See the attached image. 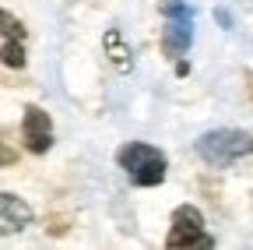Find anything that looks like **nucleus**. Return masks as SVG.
Wrapping results in <instances>:
<instances>
[{
	"instance_id": "f257e3e1",
	"label": "nucleus",
	"mask_w": 253,
	"mask_h": 250,
	"mask_svg": "<svg viewBox=\"0 0 253 250\" xmlns=\"http://www.w3.org/2000/svg\"><path fill=\"white\" fill-rule=\"evenodd\" d=\"M116 162H120V169L126 176H130L134 187H158L166 180V155L155 145L130 141V145H123L116 151Z\"/></svg>"
},
{
	"instance_id": "f03ea898",
	"label": "nucleus",
	"mask_w": 253,
	"mask_h": 250,
	"mask_svg": "<svg viewBox=\"0 0 253 250\" xmlns=\"http://www.w3.org/2000/svg\"><path fill=\"white\" fill-rule=\"evenodd\" d=\"M197 155L208 166H232L246 155H253V134L236 127H218L197 138Z\"/></svg>"
},
{
	"instance_id": "7ed1b4c3",
	"label": "nucleus",
	"mask_w": 253,
	"mask_h": 250,
	"mask_svg": "<svg viewBox=\"0 0 253 250\" xmlns=\"http://www.w3.org/2000/svg\"><path fill=\"white\" fill-rule=\"evenodd\" d=\"M162 14H166V28H162V50L169 56H183L194 43V14L179 0H162Z\"/></svg>"
},
{
	"instance_id": "20e7f679",
	"label": "nucleus",
	"mask_w": 253,
	"mask_h": 250,
	"mask_svg": "<svg viewBox=\"0 0 253 250\" xmlns=\"http://www.w3.org/2000/svg\"><path fill=\"white\" fill-rule=\"evenodd\" d=\"M169 247H201V250H211L214 247V236H208L204 233V215H201V208H194V204H179L176 211H172V229H169V240H166Z\"/></svg>"
},
{
	"instance_id": "39448f33",
	"label": "nucleus",
	"mask_w": 253,
	"mask_h": 250,
	"mask_svg": "<svg viewBox=\"0 0 253 250\" xmlns=\"http://www.w3.org/2000/svg\"><path fill=\"white\" fill-rule=\"evenodd\" d=\"M21 138H25V148L28 151H49L53 145V123H49V113L42 106H25V116H21Z\"/></svg>"
},
{
	"instance_id": "423d86ee",
	"label": "nucleus",
	"mask_w": 253,
	"mask_h": 250,
	"mask_svg": "<svg viewBox=\"0 0 253 250\" xmlns=\"http://www.w3.org/2000/svg\"><path fill=\"white\" fill-rule=\"evenodd\" d=\"M0 211H4V229H7V233H11V229H25V226L32 222V208H28L21 198H14L11 191L0 194Z\"/></svg>"
},
{
	"instance_id": "0eeeda50",
	"label": "nucleus",
	"mask_w": 253,
	"mask_h": 250,
	"mask_svg": "<svg viewBox=\"0 0 253 250\" xmlns=\"http://www.w3.org/2000/svg\"><path fill=\"white\" fill-rule=\"evenodd\" d=\"M106 50H109V56H113L116 71H130V50L123 46L120 28H109V32H106Z\"/></svg>"
},
{
	"instance_id": "6e6552de",
	"label": "nucleus",
	"mask_w": 253,
	"mask_h": 250,
	"mask_svg": "<svg viewBox=\"0 0 253 250\" xmlns=\"http://www.w3.org/2000/svg\"><path fill=\"white\" fill-rule=\"evenodd\" d=\"M4 64H7V67H21V64H25L21 32H4Z\"/></svg>"
},
{
	"instance_id": "1a4fd4ad",
	"label": "nucleus",
	"mask_w": 253,
	"mask_h": 250,
	"mask_svg": "<svg viewBox=\"0 0 253 250\" xmlns=\"http://www.w3.org/2000/svg\"><path fill=\"white\" fill-rule=\"evenodd\" d=\"M176 74H179V78L190 74V64H186V60H176Z\"/></svg>"
}]
</instances>
